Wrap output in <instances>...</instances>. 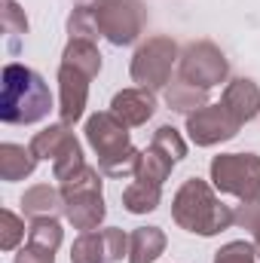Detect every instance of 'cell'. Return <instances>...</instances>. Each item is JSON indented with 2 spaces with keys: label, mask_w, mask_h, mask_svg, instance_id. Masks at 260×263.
I'll list each match as a JSON object with an SVG mask.
<instances>
[{
  "label": "cell",
  "mask_w": 260,
  "mask_h": 263,
  "mask_svg": "<svg viewBox=\"0 0 260 263\" xmlns=\"http://www.w3.org/2000/svg\"><path fill=\"white\" fill-rule=\"evenodd\" d=\"M77 6H101V3H107V0H73Z\"/></svg>",
  "instance_id": "29"
},
{
  "label": "cell",
  "mask_w": 260,
  "mask_h": 263,
  "mask_svg": "<svg viewBox=\"0 0 260 263\" xmlns=\"http://www.w3.org/2000/svg\"><path fill=\"white\" fill-rule=\"evenodd\" d=\"M59 190L65 199V217L73 223V230H98V223L107 214L104 193H101V168L83 165L65 181H59Z\"/></svg>",
  "instance_id": "4"
},
{
  "label": "cell",
  "mask_w": 260,
  "mask_h": 263,
  "mask_svg": "<svg viewBox=\"0 0 260 263\" xmlns=\"http://www.w3.org/2000/svg\"><path fill=\"white\" fill-rule=\"evenodd\" d=\"M242 123L224 104H205L196 114H187V135L196 147H214L236 138Z\"/></svg>",
  "instance_id": "11"
},
{
  "label": "cell",
  "mask_w": 260,
  "mask_h": 263,
  "mask_svg": "<svg viewBox=\"0 0 260 263\" xmlns=\"http://www.w3.org/2000/svg\"><path fill=\"white\" fill-rule=\"evenodd\" d=\"M3 31H6V37H9V49L15 52V49H18V37L28 34L25 9H22L15 0H6V3H3Z\"/></svg>",
  "instance_id": "23"
},
{
  "label": "cell",
  "mask_w": 260,
  "mask_h": 263,
  "mask_svg": "<svg viewBox=\"0 0 260 263\" xmlns=\"http://www.w3.org/2000/svg\"><path fill=\"white\" fill-rule=\"evenodd\" d=\"M147 25V9L141 0H107L95 9V28L98 37H104L114 46H129L141 37Z\"/></svg>",
  "instance_id": "7"
},
{
  "label": "cell",
  "mask_w": 260,
  "mask_h": 263,
  "mask_svg": "<svg viewBox=\"0 0 260 263\" xmlns=\"http://www.w3.org/2000/svg\"><path fill=\"white\" fill-rule=\"evenodd\" d=\"M15 263H55V251H49V248H43V245L28 242V245L15 254Z\"/></svg>",
  "instance_id": "28"
},
{
  "label": "cell",
  "mask_w": 260,
  "mask_h": 263,
  "mask_svg": "<svg viewBox=\"0 0 260 263\" xmlns=\"http://www.w3.org/2000/svg\"><path fill=\"white\" fill-rule=\"evenodd\" d=\"M211 187L236 196L242 205H260V156L257 153H220L211 159Z\"/></svg>",
  "instance_id": "5"
},
{
  "label": "cell",
  "mask_w": 260,
  "mask_h": 263,
  "mask_svg": "<svg viewBox=\"0 0 260 263\" xmlns=\"http://www.w3.org/2000/svg\"><path fill=\"white\" fill-rule=\"evenodd\" d=\"M52 110V92L46 80L31 67L12 65L3 67V95H0V120L9 126H34L46 120Z\"/></svg>",
  "instance_id": "1"
},
{
  "label": "cell",
  "mask_w": 260,
  "mask_h": 263,
  "mask_svg": "<svg viewBox=\"0 0 260 263\" xmlns=\"http://www.w3.org/2000/svg\"><path fill=\"white\" fill-rule=\"evenodd\" d=\"M214 263H257V248L245 239L227 242L220 251H214Z\"/></svg>",
  "instance_id": "26"
},
{
  "label": "cell",
  "mask_w": 260,
  "mask_h": 263,
  "mask_svg": "<svg viewBox=\"0 0 260 263\" xmlns=\"http://www.w3.org/2000/svg\"><path fill=\"white\" fill-rule=\"evenodd\" d=\"M22 211H25V217H55L59 211H65L62 190H55L49 184H37V187L25 190Z\"/></svg>",
  "instance_id": "16"
},
{
  "label": "cell",
  "mask_w": 260,
  "mask_h": 263,
  "mask_svg": "<svg viewBox=\"0 0 260 263\" xmlns=\"http://www.w3.org/2000/svg\"><path fill=\"white\" fill-rule=\"evenodd\" d=\"M172 168H175V159L169 156V153H162L159 147H147V150H141V159H138V168H135V181H144V184H165L169 181V175H172Z\"/></svg>",
  "instance_id": "18"
},
{
  "label": "cell",
  "mask_w": 260,
  "mask_h": 263,
  "mask_svg": "<svg viewBox=\"0 0 260 263\" xmlns=\"http://www.w3.org/2000/svg\"><path fill=\"white\" fill-rule=\"evenodd\" d=\"M175 62H181V55H178V43L172 37H162V34L147 37L132 55V83H138L141 89H150V92L165 89L172 83Z\"/></svg>",
  "instance_id": "6"
},
{
  "label": "cell",
  "mask_w": 260,
  "mask_h": 263,
  "mask_svg": "<svg viewBox=\"0 0 260 263\" xmlns=\"http://www.w3.org/2000/svg\"><path fill=\"white\" fill-rule=\"evenodd\" d=\"M110 114L126 123L129 129L135 126H144L153 114H156V95L150 89H141V86H132V89H123L114 95L110 101Z\"/></svg>",
  "instance_id": "13"
},
{
  "label": "cell",
  "mask_w": 260,
  "mask_h": 263,
  "mask_svg": "<svg viewBox=\"0 0 260 263\" xmlns=\"http://www.w3.org/2000/svg\"><path fill=\"white\" fill-rule=\"evenodd\" d=\"M165 251V233L159 227H138L129 236V263H153Z\"/></svg>",
  "instance_id": "17"
},
{
  "label": "cell",
  "mask_w": 260,
  "mask_h": 263,
  "mask_svg": "<svg viewBox=\"0 0 260 263\" xmlns=\"http://www.w3.org/2000/svg\"><path fill=\"white\" fill-rule=\"evenodd\" d=\"M178 70H181V80L193 83L199 89H211V86L227 83V77H230V62H227V55L220 52V46H214L211 40H196V43H190V46L181 52Z\"/></svg>",
  "instance_id": "9"
},
{
  "label": "cell",
  "mask_w": 260,
  "mask_h": 263,
  "mask_svg": "<svg viewBox=\"0 0 260 263\" xmlns=\"http://www.w3.org/2000/svg\"><path fill=\"white\" fill-rule=\"evenodd\" d=\"M242 126L251 123L254 117H260V86L248 77H236L227 83L224 89V101H220Z\"/></svg>",
  "instance_id": "14"
},
{
  "label": "cell",
  "mask_w": 260,
  "mask_h": 263,
  "mask_svg": "<svg viewBox=\"0 0 260 263\" xmlns=\"http://www.w3.org/2000/svg\"><path fill=\"white\" fill-rule=\"evenodd\" d=\"M129 254V236L120 227L89 230L70 245V263H117Z\"/></svg>",
  "instance_id": "10"
},
{
  "label": "cell",
  "mask_w": 260,
  "mask_h": 263,
  "mask_svg": "<svg viewBox=\"0 0 260 263\" xmlns=\"http://www.w3.org/2000/svg\"><path fill=\"white\" fill-rule=\"evenodd\" d=\"M172 220L196 236H217L236 223V211L217 199L208 181L187 178L172 199Z\"/></svg>",
  "instance_id": "2"
},
{
  "label": "cell",
  "mask_w": 260,
  "mask_h": 263,
  "mask_svg": "<svg viewBox=\"0 0 260 263\" xmlns=\"http://www.w3.org/2000/svg\"><path fill=\"white\" fill-rule=\"evenodd\" d=\"M86 141L98 156V168L107 178H126L135 175L141 150L132 144L129 138V126L120 123L110 110L92 114L86 120Z\"/></svg>",
  "instance_id": "3"
},
{
  "label": "cell",
  "mask_w": 260,
  "mask_h": 263,
  "mask_svg": "<svg viewBox=\"0 0 260 263\" xmlns=\"http://www.w3.org/2000/svg\"><path fill=\"white\" fill-rule=\"evenodd\" d=\"M62 239H65V230H62L59 217H34L31 227H28V242L43 245L49 251H59Z\"/></svg>",
  "instance_id": "22"
},
{
  "label": "cell",
  "mask_w": 260,
  "mask_h": 263,
  "mask_svg": "<svg viewBox=\"0 0 260 263\" xmlns=\"http://www.w3.org/2000/svg\"><path fill=\"white\" fill-rule=\"evenodd\" d=\"M236 223L251 230L254 236V248H257V260H260V205H242L236 211Z\"/></svg>",
  "instance_id": "27"
},
{
  "label": "cell",
  "mask_w": 260,
  "mask_h": 263,
  "mask_svg": "<svg viewBox=\"0 0 260 263\" xmlns=\"http://www.w3.org/2000/svg\"><path fill=\"white\" fill-rule=\"evenodd\" d=\"M31 150H34L37 159H49L52 162L55 181H65L67 175H73L77 168L86 165L83 147L73 138L70 126H65V123H55V126H46L43 132H37L34 141H31Z\"/></svg>",
  "instance_id": "8"
},
{
  "label": "cell",
  "mask_w": 260,
  "mask_h": 263,
  "mask_svg": "<svg viewBox=\"0 0 260 263\" xmlns=\"http://www.w3.org/2000/svg\"><path fill=\"white\" fill-rule=\"evenodd\" d=\"M22 239H25V220L15 211L3 208L0 211V248L3 251H12V248H18Z\"/></svg>",
  "instance_id": "25"
},
{
  "label": "cell",
  "mask_w": 260,
  "mask_h": 263,
  "mask_svg": "<svg viewBox=\"0 0 260 263\" xmlns=\"http://www.w3.org/2000/svg\"><path fill=\"white\" fill-rule=\"evenodd\" d=\"M162 202V187L159 184H144V181H135L123 190V208L129 214H150L156 211Z\"/></svg>",
  "instance_id": "21"
},
{
  "label": "cell",
  "mask_w": 260,
  "mask_h": 263,
  "mask_svg": "<svg viewBox=\"0 0 260 263\" xmlns=\"http://www.w3.org/2000/svg\"><path fill=\"white\" fill-rule=\"evenodd\" d=\"M62 62L80 67V70H86L89 77H98V70H101V52H98L95 40L70 37L67 46H65V52H62Z\"/></svg>",
  "instance_id": "20"
},
{
  "label": "cell",
  "mask_w": 260,
  "mask_h": 263,
  "mask_svg": "<svg viewBox=\"0 0 260 263\" xmlns=\"http://www.w3.org/2000/svg\"><path fill=\"white\" fill-rule=\"evenodd\" d=\"M165 104L178 114H196L199 107L208 104V89H199V86L178 77L175 83L165 86Z\"/></svg>",
  "instance_id": "19"
},
{
  "label": "cell",
  "mask_w": 260,
  "mask_h": 263,
  "mask_svg": "<svg viewBox=\"0 0 260 263\" xmlns=\"http://www.w3.org/2000/svg\"><path fill=\"white\" fill-rule=\"evenodd\" d=\"M37 156L31 147H22V144H0V178L3 181H22L28 175H34L37 168Z\"/></svg>",
  "instance_id": "15"
},
{
  "label": "cell",
  "mask_w": 260,
  "mask_h": 263,
  "mask_svg": "<svg viewBox=\"0 0 260 263\" xmlns=\"http://www.w3.org/2000/svg\"><path fill=\"white\" fill-rule=\"evenodd\" d=\"M89 73L73 65L59 67V117L65 126H73L77 120H83L86 114V101H89Z\"/></svg>",
  "instance_id": "12"
},
{
  "label": "cell",
  "mask_w": 260,
  "mask_h": 263,
  "mask_svg": "<svg viewBox=\"0 0 260 263\" xmlns=\"http://www.w3.org/2000/svg\"><path fill=\"white\" fill-rule=\"evenodd\" d=\"M153 147H159L162 153H169L175 162H181L184 156H187V141L181 138V132L175 129V126H159V129L153 132V141H150Z\"/></svg>",
  "instance_id": "24"
}]
</instances>
